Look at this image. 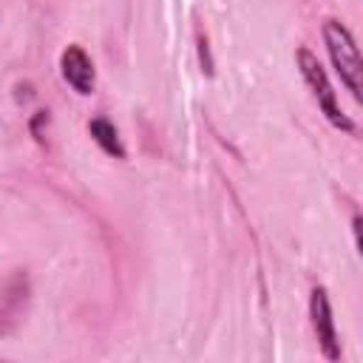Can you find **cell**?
I'll return each instance as SVG.
<instances>
[{
  "mask_svg": "<svg viewBox=\"0 0 363 363\" xmlns=\"http://www.w3.org/2000/svg\"><path fill=\"white\" fill-rule=\"evenodd\" d=\"M295 62H298V71H301L303 82L309 85V91H312L318 108L323 111V116H326L337 130H343V133H354V122L343 113V108H340V102H337V94L332 91V82H329V77H326L320 60H318L306 45H298V51H295Z\"/></svg>",
  "mask_w": 363,
  "mask_h": 363,
  "instance_id": "6da1fadb",
  "label": "cell"
},
{
  "mask_svg": "<svg viewBox=\"0 0 363 363\" xmlns=\"http://www.w3.org/2000/svg\"><path fill=\"white\" fill-rule=\"evenodd\" d=\"M60 68H62V79L82 96L94 94V85H96V74H94V62L91 57L85 54L82 45H68L62 54H60Z\"/></svg>",
  "mask_w": 363,
  "mask_h": 363,
  "instance_id": "277c9868",
  "label": "cell"
},
{
  "mask_svg": "<svg viewBox=\"0 0 363 363\" xmlns=\"http://www.w3.org/2000/svg\"><path fill=\"white\" fill-rule=\"evenodd\" d=\"M88 133H91V139H94L108 156L125 159V145H122V139H119L116 125H113L108 116H94V119L88 122Z\"/></svg>",
  "mask_w": 363,
  "mask_h": 363,
  "instance_id": "8992f818",
  "label": "cell"
},
{
  "mask_svg": "<svg viewBox=\"0 0 363 363\" xmlns=\"http://www.w3.org/2000/svg\"><path fill=\"white\" fill-rule=\"evenodd\" d=\"M309 320H312V332H315L318 346L323 349L326 360H340V340H337V329H335L326 286H312V292H309Z\"/></svg>",
  "mask_w": 363,
  "mask_h": 363,
  "instance_id": "3957f363",
  "label": "cell"
},
{
  "mask_svg": "<svg viewBox=\"0 0 363 363\" xmlns=\"http://www.w3.org/2000/svg\"><path fill=\"white\" fill-rule=\"evenodd\" d=\"M323 43H326V51H329V60L340 77V82L352 91L354 99H360V51L354 45V37L349 34V28L335 20V17H326L323 20Z\"/></svg>",
  "mask_w": 363,
  "mask_h": 363,
  "instance_id": "7a4b0ae2",
  "label": "cell"
},
{
  "mask_svg": "<svg viewBox=\"0 0 363 363\" xmlns=\"http://www.w3.org/2000/svg\"><path fill=\"white\" fill-rule=\"evenodd\" d=\"M26 301H28V284H26V275L17 272L0 286V335L17 326V320L23 318Z\"/></svg>",
  "mask_w": 363,
  "mask_h": 363,
  "instance_id": "5b68a950",
  "label": "cell"
},
{
  "mask_svg": "<svg viewBox=\"0 0 363 363\" xmlns=\"http://www.w3.org/2000/svg\"><path fill=\"white\" fill-rule=\"evenodd\" d=\"M199 57H201V65H204V71L207 74H213V60H210V54H207V37L199 31Z\"/></svg>",
  "mask_w": 363,
  "mask_h": 363,
  "instance_id": "52a82bcc",
  "label": "cell"
}]
</instances>
